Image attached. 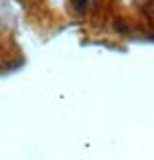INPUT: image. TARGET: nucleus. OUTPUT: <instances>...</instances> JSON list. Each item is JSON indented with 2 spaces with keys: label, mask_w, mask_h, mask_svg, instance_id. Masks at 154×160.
Returning <instances> with one entry per match:
<instances>
[{
  "label": "nucleus",
  "mask_w": 154,
  "mask_h": 160,
  "mask_svg": "<svg viewBox=\"0 0 154 160\" xmlns=\"http://www.w3.org/2000/svg\"><path fill=\"white\" fill-rule=\"evenodd\" d=\"M72 4L75 6V10H79V12H83L87 6V0H72Z\"/></svg>",
  "instance_id": "nucleus-1"
}]
</instances>
